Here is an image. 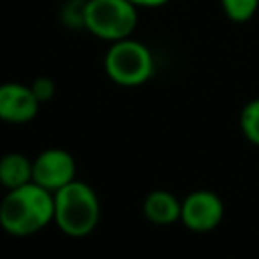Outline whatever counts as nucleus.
Returning <instances> with one entry per match:
<instances>
[{"instance_id":"f257e3e1","label":"nucleus","mask_w":259,"mask_h":259,"mask_svg":"<svg viewBox=\"0 0 259 259\" xmlns=\"http://www.w3.org/2000/svg\"><path fill=\"white\" fill-rule=\"evenodd\" d=\"M55 219V194L36 182L8 190L0 202V227L16 237H26Z\"/></svg>"},{"instance_id":"f03ea898","label":"nucleus","mask_w":259,"mask_h":259,"mask_svg":"<svg viewBox=\"0 0 259 259\" xmlns=\"http://www.w3.org/2000/svg\"><path fill=\"white\" fill-rule=\"evenodd\" d=\"M57 227L69 237L89 235L99 221V200L93 188L85 182L73 180L55 192Z\"/></svg>"},{"instance_id":"7ed1b4c3","label":"nucleus","mask_w":259,"mask_h":259,"mask_svg":"<svg viewBox=\"0 0 259 259\" xmlns=\"http://www.w3.org/2000/svg\"><path fill=\"white\" fill-rule=\"evenodd\" d=\"M103 67L113 83L121 87H138L154 75V57L144 42L127 36L109 45Z\"/></svg>"},{"instance_id":"20e7f679","label":"nucleus","mask_w":259,"mask_h":259,"mask_svg":"<svg viewBox=\"0 0 259 259\" xmlns=\"http://www.w3.org/2000/svg\"><path fill=\"white\" fill-rule=\"evenodd\" d=\"M138 26V6L130 0H87L85 30L101 40H121Z\"/></svg>"},{"instance_id":"39448f33","label":"nucleus","mask_w":259,"mask_h":259,"mask_svg":"<svg viewBox=\"0 0 259 259\" xmlns=\"http://www.w3.org/2000/svg\"><path fill=\"white\" fill-rule=\"evenodd\" d=\"M75 158L61 148H49L32 162V182L51 190L53 194L75 180Z\"/></svg>"},{"instance_id":"423d86ee","label":"nucleus","mask_w":259,"mask_h":259,"mask_svg":"<svg viewBox=\"0 0 259 259\" xmlns=\"http://www.w3.org/2000/svg\"><path fill=\"white\" fill-rule=\"evenodd\" d=\"M223 212H225V206L219 194L210 190H196L182 200L180 221L190 231L206 233L219 227V223L223 221Z\"/></svg>"},{"instance_id":"0eeeda50","label":"nucleus","mask_w":259,"mask_h":259,"mask_svg":"<svg viewBox=\"0 0 259 259\" xmlns=\"http://www.w3.org/2000/svg\"><path fill=\"white\" fill-rule=\"evenodd\" d=\"M40 101L32 93L30 85L2 83L0 85V119L8 123H26L38 111Z\"/></svg>"},{"instance_id":"6e6552de","label":"nucleus","mask_w":259,"mask_h":259,"mask_svg":"<svg viewBox=\"0 0 259 259\" xmlns=\"http://www.w3.org/2000/svg\"><path fill=\"white\" fill-rule=\"evenodd\" d=\"M182 202L168 190H152L144 200V214L154 225H170L180 221Z\"/></svg>"},{"instance_id":"1a4fd4ad","label":"nucleus","mask_w":259,"mask_h":259,"mask_svg":"<svg viewBox=\"0 0 259 259\" xmlns=\"http://www.w3.org/2000/svg\"><path fill=\"white\" fill-rule=\"evenodd\" d=\"M32 182V162L18 152L4 154L0 158V184L8 190Z\"/></svg>"},{"instance_id":"9d476101","label":"nucleus","mask_w":259,"mask_h":259,"mask_svg":"<svg viewBox=\"0 0 259 259\" xmlns=\"http://www.w3.org/2000/svg\"><path fill=\"white\" fill-rule=\"evenodd\" d=\"M221 8L229 20L247 22L255 16L259 8V0H221Z\"/></svg>"},{"instance_id":"9b49d317","label":"nucleus","mask_w":259,"mask_h":259,"mask_svg":"<svg viewBox=\"0 0 259 259\" xmlns=\"http://www.w3.org/2000/svg\"><path fill=\"white\" fill-rule=\"evenodd\" d=\"M241 132L245 138L259 146V99H251L241 111Z\"/></svg>"},{"instance_id":"f8f14e48","label":"nucleus","mask_w":259,"mask_h":259,"mask_svg":"<svg viewBox=\"0 0 259 259\" xmlns=\"http://www.w3.org/2000/svg\"><path fill=\"white\" fill-rule=\"evenodd\" d=\"M85 4L87 0H67L61 8V18L71 28H85Z\"/></svg>"},{"instance_id":"ddd939ff","label":"nucleus","mask_w":259,"mask_h":259,"mask_svg":"<svg viewBox=\"0 0 259 259\" xmlns=\"http://www.w3.org/2000/svg\"><path fill=\"white\" fill-rule=\"evenodd\" d=\"M30 89H32V93L36 95V99H38L40 103L49 101V99L55 95V83H53V79H49V77H36V79L32 81Z\"/></svg>"},{"instance_id":"4468645a","label":"nucleus","mask_w":259,"mask_h":259,"mask_svg":"<svg viewBox=\"0 0 259 259\" xmlns=\"http://www.w3.org/2000/svg\"><path fill=\"white\" fill-rule=\"evenodd\" d=\"M130 2L138 8H158V6H164L168 0H130Z\"/></svg>"}]
</instances>
